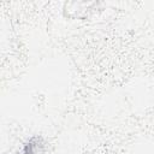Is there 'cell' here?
I'll use <instances>...</instances> for the list:
<instances>
[{
	"mask_svg": "<svg viewBox=\"0 0 154 154\" xmlns=\"http://www.w3.org/2000/svg\"><path fill=\"white\" fill-rule=\"evenodd\" d=\"M24 154H43L45 153V141L40 136H34L26 141L23 148Z\"/></svg>",
	"mask_w": 154,
	"mask_h": 154,
	"instance_id": "obj_1",
	"label": "cell"
}]
</instances>
